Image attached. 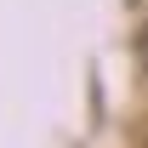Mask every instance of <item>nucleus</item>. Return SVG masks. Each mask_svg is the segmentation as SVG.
<instances>
[{
	"mask_svg": "<svg viewBox=\"0 0 148 148\" xmlns=\"http://www.w3.org/2000/svg\"><path fill=\"white\" fill-rule=\"evenodd\" d=\"M143 46H148V34H143Z\"/></svg>",
	"mask_w": 148,
	"mask_h": 148,
	"instance_id": "f257e3e1",
	"label": "nucleus"
}]
</instances>
